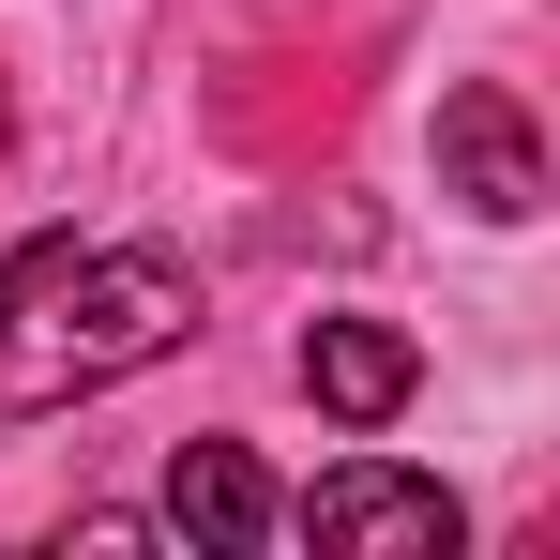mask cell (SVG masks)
I'll return each instance as SVG.
<instances>
[{
  "label": "cell",
  "instance_id": "obj_1",
  "mask_svg": "<svg viewBox=\"0 0 560 560\" xmlns=\"http://www.w3.org/2000/svg\"><path fill=\"white\" fill-rule=\"evenodd\" d=\"M183 334H197V273L167 243H77V228H46L0 273V409H77L106 378L167 364Z\"/></svg>",
  "mask_w": 560,
  "mask_h": 560
},
{
  "label": "cell",
  "instance_id": "obj_2",
  "mask_svg": "<svg viewBox=\"0 0 560 560\" xmlns=\"http://www.w3.org/2000/svg\"><path fill=\"white\" fill-rule=\"evenodd\" d=\"M273 530H303L318 560H455V546H469L455 485H424V469H394V455L318 469V485H303V515H273Z\"/></svg>",
  "mask_w": 560,
  "mask_h": 560
},
{
  "label": "cell",
  "instance_id": "obj_3",
  "mask_svg": "<svg viewBox=\"0 0 560 560\" xmlns=\"http://www.w3.org/2000/svg\"><path fill=\"white\" fill-rule=\"evenodd\" d=\"M440 197L485 212V228H530L546 212V137H530V106L500 92V77L440 92Z\"/></svg>",
  "mask_w": 560,
  "mask_h": 560
},
{
  "label": "cell",
  "instance_id": "obj_4",
  "mask_svg": "<svg viewBox=\"0 0 560 560\" xmlns=\"http://www.w3.org/2000/svg\"><path fill=\"white\" fill-rule=\"evenodd\" d=\"M303 394H318L349 440H378V424L424 394V349H409L394 318H318V334H303Z\"/></svg>",
  "mask_w": 560,
  "mask_h": 560
},
{
  "label": "cell",
  "instance_id": "obj_5",
  "mask_svg": "<svg viewBox=\"0 0 560 560\" xmlns=\"http://www.w3.org/2000/svg\"><path fill=\"white\" fill-rule=\"evenodd\" d=\"M273 485H258V455H243V440H183V455H167V515H152V530H183V546H212V560H243V546H273Z\"/></svg>",
  "mask_w": 560,
  "mask_h": 560
}]
</instances>
